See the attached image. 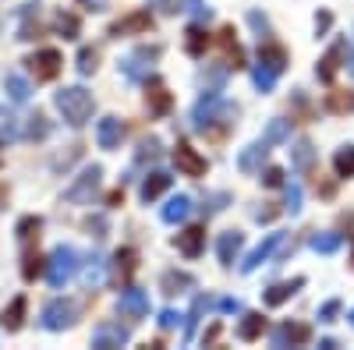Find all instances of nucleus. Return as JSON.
I'll list each match as a JSON object with an SVG mask.
<instances>
[{
	"mask_svg": "<svg viewBox=\"0 0 354 350\" xmlns=\"http://www.w3.org/2000/svg\"><path fill=\"white\" fill-rule=\"evenodd\" d=\"M234 121H238V106L227 103L220 93H205V96L195 103V110H192V128H195L198 135L223 138Z\"/></svg>",
	"mask_w": 354,
	"mask_h": 350,
	"instance_id": "1",
	"label": "nucleus"
},
{
	"mask_svg": "<svg viewBox=\"0 0 354 350\" xmlns=\"http://www.w3.org/2000/svg\"><path fill=\"white\" fill-rule=\"evenodd\" d=\"M53 106L61 110V117H64L71 128H82L88 117H93L96 99H93V93H88V89H82V85H68V89H61V93L53 96Z\"/></svg>",
	"mask_w": 354,
	"mask_h": 350,
	"instance_id": "2",
	"label": "nucleus"
},
{
	"mask_svg": "<svg viewBox=\"0 0 354 350\" xmlns=\"http://www.w3.org/2000/svg\"><path fill=\"white\" fill-rule=\"evenodd\" d=\"M78 266H82V258H78L75 248H64V244L53 248L50 258H46V280H50V286L61 290L64 283H71L75 273H78Z\"/></svg>",
	"mask_w": 354,
	"mask_h": 350,
	"instance_id": "3",
	"label": "nucleus"
},
{
	"mask_svg": "<svg viewBox=\"0 0 354 350\" xmlns=\"http://www.w3.org/2000/svg\"><path fill=\"white\" fill-rule=\"evenodd\" d=\"M160 46H138V50H131L124 61H121V75L128 78V81H149L153 78V64L160 61Z\"/></svg>",
	"mask_w": 354,
	"mask_h": 350,
	"instance_id": "4",
	"label": "nucleus"
},
{
	"mask_svg": "<svg viewBox=\"0 0 354 350\" xmlns=\"http://www.w3.org/2000/svg\"><path fill=\"white\" fill-rule=\"evenodd\" d=\"M39 322H43L46 333H64V329H71V326L78 322V304H75L71 298H53V301L43 308Z\"/></svg>",
	"mask_w": 354,
	"mask_h": 350,
	"instance_id": "5",
	"label": "nucleus"
},
{
	"mask_svg": "<svg viewBox=\"0 0 354 350\" xmlns=\"http://www.w3.org/2000/svg\"><path fill=\"white\" fill-rule=\"evenodd\" d=\"M100 181H103V166H100V163L85 166L78 177H75V184L64 191V202H71V206H88V202H93V195L100 191Z\"/></svg>",
	"mask_w": 354,
	"mask_h": 350,
	"instance_id": "6",
	"label": "nucleus"
},
{
	"mask_svg": "<svg viewBox=\"0 0 354 350\" xmlns=\"http://www.w3.org/2000/svg\"><path fill=\"white\" fill-rule=\"evenodd\" d=\"M287 248V233L283 230H277V233H266V241L259 244V248H252L248 251V258L241 262V273H255L262 262H270L277 251H283Z\"/></svg>",
	"mask_w": 354,
	"mask_h": 350,
	"instance_id": "7",
	"label": "nucleus"
},
{
	"mask_svg": "<svg viewBox=\"0 0 354 350\" xmlns=\"http://www.w3.org/2000/svg\"><path fill=\"white\" fill-rule=\"evenodd\" d=\"M25 64H28V71L36 75V81H53L57 75H61V68H64V61H61L57 50H39V53L28 57Z\"/></svg>",
	"mask_w": 354,
	"mask_h": 350,
	"instance_id": "8",
	"label": "nucleus"
},
{
	"mask_svg": "<svg viewBox=\"0 0 354 350\" xmlns=\"http://www.w3.org/2000/svg\"><path fill=\"white\" fill-rule=\"evenodd\" d=\"M117 311H121L124 318H131V322H138V318L149 315V294L138 286H124L121 298H117Z\"/></svg>",
	"mask_w": 354,
	"mask_h": 350,
	"instance_id": "9",
	"label": "nucleus"
},
{
	"mask_svg": "<svg viewBox=\"0 0 354 350\" xmlns=\"http://www.w3.org/2000/svg\"><path fill=\"white\" fill-rule=\"evenodd\" d=\"M153 14L149 11H131V14H124L121 21H113L110 25V36L113 39H121V36H145V32H153Z\"/></svg>",
	"mask_w": 354,
	"mask_h": 350,
	"instance_id": "10",
	"label": "nucleus"
},
{
	"mask_svg": "<svg viewBox=\"0 0 354 350\" xmlns=\"http://www.w3.org/2000/svg\"><path fill=\"white\" fill-rule=\"evenodd\" d=\"M174 163H177V170H181L185 177H202V173L209 170L205 156H198V149H192L188 142H177L174 145Z\"/></svg>",
	"mask_w": 354,
	"mask_h": 350,
	"instance_id": "11",
	"label": "nucleus"
},
{
	"mask_svg": "<svg viewBox=\"0 0 354 350\" xmlns=\"http://www.w3.org/2000/svg\"><path fill=\"white\" fill-rule=\"evenodd\" d=\"M131 340V329L121 322H100L93 333V347L96 350H113V347H124Z\"/></svg>",
	"mask_w": 354,
	"mask_h": 350,
	"instance_id": "12",
	"label": "nucleus"
},
{
	"mask_svg": "<svg viewBox=\"0 0 354 350\" xmlns=\"http://www.w3.org/2000/svg\"><path fill=\"white\" fill-rule=\"evenodd\" d=\"M124 121L121 117H103V121L96 124V142H100V149L113 153V149H121V142H124Z\"/></svg>",
	"mask_w": 354,
	"mask_h": 350,
	"instance_id": "13",
	"label": "nucleus"
},
{
	"mask_svg": "<svg viewBox=\"0 0 354 350\" xmlns=\"http://www.w3.org/2000/svg\"><path fill=\"white\" fill-rule=\"evenodd\" d=\"M174 244H177V251H181L185 258H198L205 251V226H185L174 237Z\"/></svg>",
	"mask_w": 354,
	"mask_h": 350,
	"instance_id": "14",
	"label": "nucleus"
},
{
	"mask_svg": "<svg viewBox=\"0 0 354 350\" xmlns=\"http://www.w3.org/2000/svg\"><path fill=\"white\" fill-rule=\"evenodd\" d=\"M241 248H245V233H241V230H227V233H220V241H216L220 266H227V269H230L234 262H238Z\"/></svg>",
	"mask_w": 354,
	"mask_h": 350,
	"instance_id": "15",
	"label": "nucleus"
},
{
	"mask_svg": "<svg viewBox=\"0 0 354 350\" xmlns=\"http://www.w3.org/2000/svg\"><path fill=\"white\" fill-rule=\"evenodd\" d=\"M312 340V329L308 326H298V322H283L273 329V347H301Z\"/></svg>",
	"mask_w": 354,
	"mask_h": 350,
	"instance_id": "16",
	"label": "nucleus"
},
{
	"mask_svg": "<svg viewBox=\"0 0 354 350\" xmlns=\"http://www.w3.org/2000/svg\"><path fill=\"white\" fill-rule=\"evenodd\" d=\"M270 149L273 145L266 142V138H259V142H252L248 149H241V156H238V170L241 173H255L262 163H266V156H270Z\"/></svg>",
	"mask_w": 354,
	"mask_h": 350,
	"instance_id": "17",
	"label": "nucleus"
},
{
	"mask_svg": "<svg viewBox=\"0 0 354 350\" xmlns=\"http://www.w3.org/2000/svg\"><path fill=\"white\" fill-rule=\"evenodd\" d=\"M301 286H305V276H294V280H287V283H273V286L262 294V301L270 304V308H280V304H287L294 294H298Z\"/></svg>",
	"mask_w": 354,
	"mask_h": 350,
	"instance_id": "18",
	"label": "nucleus"
},
{
	"mask_svg": "<svg viewBox=\"0 0 354 350\" xmlns=\"http://www.w3.org/2000/svg\"><path fill=\"white\" fill-rule=\"evenodd\" d=\"M344 50H347V43H333L330 50H326V57L315 64V78L319 81H326V85H333V78H337V71H340V57H344Z\"/></svg>",
	"mask_w": 354,
	"mask_h": 350,
	"instance_id": "19",
	"label": "nucleus"
},
{
	"mask_svg": "<svg viewBox=\"0 0 354 350\" xmlns=\"http://www.w3.org/2000/svg\"><path fill=\"white\" fill-rule=\"evenodd\" d=\"M145 103H149V113H156V117H163V113H170V93H167V85L160 81V78H149L145 81Z\"/></svg>",
	"mask_w": 354,
	"mask_h": 350,
	"instance_id": "20",
	"label": "nucleus"
},
{
	"mask_svg": "<svg viewBox=\"0 0 354 350\" xmlns=\"http://www.w3.org/2000/svg\"><path fill=\"white\" fill-rule=\"evenodd\" d=\"M174 184V177H170V173L167 170H153L149 173V177H145L142 181V188H138V195H142V202H156L167 188Z\"/></svg>",
	"mask_w": 354,
	"mask_h": 350,
	"instance_id": "21",
	"label": "nucleus"
},
{
	"mask_svg": "<svg viewBox=\"0 0 354 350\" xmlns=\"http://www.w3.org/2000/svg\"><path fill=\"white\" fill-rule=\"evenodd\" d=\"M259 64H266V68H270V71H283L287 68V50L280 46V43H270V39H266L262 46H259Z\"/></svg>",
	"mask_w": 354,
	"mask_h": 350,
	"instance_id": "22",
	"label": "nucleus"
},
{
	"mask_svg": "<svg viewBox=\"0 0 354 350\" xmlns=\"http://www.w3.org/2000/svg\"><path fill=\"white\" fill-rule=\"evenodd\" d=\"M160 216H163V223H170V226H174V223H185V220L192 216V198H188V195H174L167 206H163Z\"/></svg>",
	"mask_w": 354,
	"mask_h": 350,
	"instance_id": "23",
	"label": "nucleus"
},
{
	"mask_svg": "<svg viewBox=\"0 0 354 350\" xmlns=\"http://www.w3.org/2000/svg\"><path fill=\"white\" fill-rule=\"evenodd\" d=\"M195 286V280L188 276V273H177V269H167L163 276H160V290L167 298H174V294H185V290H192Z\"/></svg>",
	"mask_w": 354,
	"mask_h": 350,
	"instance_id": "24",
	"label": "nucleus"
},
{
	"mask_svg": "<svg viewBox=\"0 0 354 350\" xmlns=\"http://www.w3.org/2000/svg\"><path fill=\"white\" fill-rule=\"evenodd\" d=\"M290 163H294V170H301V173H308V170L315 166V145H312L308 138H301V142H294V149H290Z\"/></svg>",
	"mask_w": 354,
	"mask_h": 350,
	"instance_id": "25",
	"label": "nucleus"
},
{
	"mask_svg": "<svg viewBox=\"0 0 354 350\" xmlns=\"http://www.w3.org/2000/svg\"><path fill=\"white\" fill-rule=\"evenodd\" d=\"M25 308H28V301H25V298H15V301L4 308V315H0V326H4L8 333H18L21 322H25Z\"/></svg>",
	"mask_w": 354,
	"mask_h": 350,
	"instance_id": "26",
	"label": "nucleus"
},
{
	"mask_svg": "<svg viewBox=\"0 0 354 350\" xmlns=\"http://www.w3.org/2000/svg\"><path fill=\"white\" fill-rule=\"evenodd\" d=\"M262 329H266V318H262L259 311H245V315H241V326H238V340L252 343V340L262 336Z\"/></svg>",
	"mask_w": 354,
	"mask_h": 350,
	"instance_id": "27",
	"label": "nucleus"
},
{
	"mask_svg": "<svg viewBox=\"0 0 354 350\" xmlns=\"http://www.w3.org/2000/svg\"><path fill=\"white\" fill-rule=\"evenodd\" d=\"M308 248L312 251H319V255H337L340 248H344V237H340V233H312V237H308Z\"/></svg>",
	"mask_w": 354,
	"mask_h": 350,
	"instance_id": "28",
	"label": "nucleus"
},
{
	"mask_svg": "<svg viewBox=\"0 0 354 350\" xmlns=\"http://www.w3.org/2000/svg\"><path fill=\"white\" fill-rule=\"evenodd\" d=\"M39 36V8H32V4H25L21 8V25H18V39H36Z\"/></svg>",
	"mask_w": 354,
	"mask_h": 350,
	"instance_id": "29",
	"label": "nucleus"
},
{
	"mask_svg": "<svg viewBox=\"0 0 354 350\" xmlns=\"http://www.w3.org/2000/svg\"><path fill=\"white\" fill-rule=\"evenodd\" d=\"M205 46H209V32H205L202 25H188V32H185V50H188V57H202Z\"/></svg>",
	"mask_w": 354,
	"mask_h": 350,
	"instance_id": "30",
	"label": "nucleus"
},
{
	"mask_svg": "<svg viewBox=\"0 0 354 350\" xmlns=\"http://www.w3.org/2000/svg\"><path fill=\"white\" fill-rule=\"evenodd\" d=\"M4 93L11 103H28V96H32V85H28L21 75H8L4 78Z\"/></svg>",
	"mask_w": 354,
	"mask_h": 350,
	"instance_id": "31",
	"label": "nucleus"
},
{
	"mask_svg": "<svg viewBox=\"0 0 354 350\" xmlns=\"http://www.w3.org/2000/svg\"><path fill=\"white\" fill-rule=\"evenodd\" d=\"M103 276H106V258H103V255H88V258H85V273H82L85 286H100Z\"/></svg>",
	"mask_w": 354,
	"mask_h": 350,
	"instance_id": "32",
	"label": "nucleus"
},
{
	"mask_svg": "<svg viewBox=\"0 0 354 350\" xmlns=\"http://www.w3.org/2000/svg\"><path fill=\"white\" fill-rule=\"evenodd\" d=\"M46 135H50L46 117H43V113H28V117H25V128H21V138L36 142V138H46Z\"/></svg>",
	"mask_w": 354,
	"mask_h": 350,
	"instance_id": "33",
	"label": "nucleus"
},
{
	"mask_svg": "<svg viewBox=\"0 0 354 350\" xmlns=\"http://www.w3.org/2000/svg\"><path fill=\"white\" fill-rule=\"evenodd\" d=\"M205 308H209V298H205V294H198V298L192 301V311H188V322H185V340H192V336H195V329H198V322H202V315H205Z\"/></svg>",
	"mask_w": 354,
	"mask_h": 350,
	"instance_id": "34",
	"label": "nucleus"
},
{
	"mask_svg": "<svg viewBox=\"0 0 354 350\" xmlns=\"http://www.w3.org/2000/svg\"><path fill=\"white\" fill-rule=\"evenodd\" d=\"M135 251L131 248H121V251H117L113 255V273H117V280H128L131 273H135Z\"/></svg>",
	"mask_w": 354,
	"mask_h": 350,
	"instance_id": "35",
	"label": "nucleus"
},
{
	"mask_svg": "<svg viewBox=\"0 0 354 350\" xmlns=\"http://www.w3.org/2000/svg\"><path fill=\"white\" fill-rule=\"evenodd\" d=\"M333 170H337V177H354V145H344V149H337Z\"/></svg>",
	"mask_w": 354,
	"mask_h": 350,
	"instance_id": "36",
	"label": "nucleus"
},
{
	"mask_svg": "<svg viewBox=\"0 0 354 350\" xmlns=\"http://www.w3.org/2000/svg\"><path fill=\"white\" fill-rule=\"evenodd\" d=\"M39 230H43V220H39V216H21L18 226H15L18 241H32V237H39Z\"/></svg>",
	"mask_w": 354,
	"mask_h": 350,
	"instance_id": "37",
	"label": "nucleus"
},
{
	"mask_svg": "<svg viewBox=\"0 0 354 350\" xmlns=\"http://www.w3.org/2000/svg\"><path fill=\"white\" fill-rule=\"evenodd\" d=\"M277 71H270L266 64H255V71H252V81H255V89L259 93H273V85H277Z\"/></svg>",
	"mask_w": 354,
	"mask_h": 350,
	"instance_id": "38",
	"label": "nucleus"
},
{
	"mask_svg": "<svg viewBox=\"0 0 354 350\" xmlns=\"http://www.w3.org/2000/svg\"><path fill=\"white\" fill-rule=\"evenodd\" d=\"M270 145H280V142H287L290 138V121H283V117H277V121H270V128H266V135H262Z\"/></svg>",
	"mask_w": 354,
	"mask_h": 350,
	"instance_id": "39",
	"label": "nucleus"
},
{
	"mask_svg": "<svg viewBox=\"0 0 354 350\" xmlns=\"http://www.w3.org/2000/svg\"><path fill=\"white\" fill-rule=\"evenodd\" d=\"M53 28H57V32H61L64 39H78V18L68 14V11H61V14L53 18Z\"/></svg>",
	"mask_w": 354,
	"mask_h": 350,
	"instance_id": "40",
	"label": "nucleus"
},
{
	"mask_svg": "<svg viewBox=\"0 0 354 350\" xmlns=\"http://www.w3.org/2000/svg\"><path fill=\"white\" fill-rule=\"evenodd\" d=\"M220 46L234 57V68H245V53H241L238 43H234V28H223V32H220Z\"/></svg>",
	"mask_w": 354,
	"mask_h": 350,
	"instance_id": "41",
	"label": "nucleus"
},
{
	"mask_svg": "<svg viewBox=\"0 0 354 350\" xmlns=\"http://www.w3.org/2000/svg\"><path fill=\"white\" fill-rule=\"evenodd\" d=\"M326 106L333 113H354V93H330L326 96Z\"/></svg>",
	"mask_w": 354,
	"mask_h": 350,
	"instance_id": "42",
	"label": "nucleus"
},
{
	"mask_svg": "<svg viewBox=\"0 0 354 350\" xmlns=\"http://www.w3.org/2000/svg\"><path fill=\"white\" fill-rule=\"evenodd\" d=\"M96 61H100V53H96L93 46H82V50H78V75H85V78H88V75H93V71L100 68Z\"/></svg>",
	"mask_w": 354,
	"mask_h": 350,
	"instance_id": "43",
	"label": "nucleus"
},
{
	"mask_svg": "<svg viewBox=\"0 0 354 350\" xmlns=\"http://www.w3.org/2000/svg\"><path fill=\"white\" fill-rule=\"evenodd\" d=\"M227 206H230V195H227V191H216V195H209V198L202 202V213H205V216H216V213H223Z\"/></svg>",
	"mask_w": 354,
	"mask_h": 350,
	"instance_id": "44",
	"label": "nucleus"
},
{
	"mask_svg": "<svg viewBox=\"0 0 354 350\" xmlns=\"http://www.w3.org/2000/svg\"><path fill=\"white\" fill-rule=\"evenodd\" d=\"M0 138H8V142H15V138H21V128H18V121L15 117L0 106Z\"/></svg>",
	"mask_w": 354,
	"mask_h": 350,
	"instance_id": "45",
	"label": "nucleus"
},
{
	"mask_svg": "<svg viewBox=\"0 0 354 350\" xmlns=\"http://www.w3.org/2000/svg\"><path fill=\"white\" fill-rule=\"evenodd\" d=\"M145 159H149V163L160 159V142H156V138H149V142L138 145V163H145Z\"/></svg>",
	"mask_w": 354,
	"mask_h": 350,
	"instance_id": "46",
	"label": "nucleus"
},
{
	"mask_svg": "<svg viewBox=\"0 0 354 350\" xmlns=\"http://www.w3.org/2000/svg\"><path fill=\"white\" fill-rule=\"evenodd\" d=\"M290 216H298L301 213V188L298 184H287V206H283Z\"/></svg>",
	"mask_w": 354,
	"mask_h": 350,
	"instance_id": "47",
	"label": "nucleus"
},
{
	"mask_svg": "<svg viewBox=\"0 0 354 350\" xmlns=\"http://www.w3.org/2000/svg\"><path fill=\"white\" fill-rule=\"evenodd\" d=\"M248 25L259 32V39H262V36H270V18H266L262 11H248Z\"/></svg>",
	"mask_w": 354,
	"mask_h": 350,
	"instance_id": "48",
	"label": "nucleus"
},
{
	"mask_svg": "<svg viewBox=\"0 0 354 350\" xmlns=\"http://www.w3.org/2000/svg\"><path fill=\"white\" fill-rule=\"evenodd\" d=\"M39 262H43L39 255H25V266H21V276H25V280H36V276H39V269H43Z\"/></svg>",
	"mask_w": 354,
	"mask_h": 350,
	"instance_id": "49",
	"label": "nucleus"
},
{
	"mask_svg": "<svg viewBox=\"0 0 354 350\" xmlns=\"http://www.w3.org/2000/svg\"><path fill=\"white\" fill-rule=\"evenodd\" d=\"M185 11H192L198 21H209V8H205V0H185Z\"/></svg>",
	"mask_w": 354,
	"mask_h": 350,
	"instance_id": "50",
	"label": "nucleus"
},
{
	"mask_svg": "<svg viewBox=\"0 0 354 350\" xmlns=\"http://www.w3.org/2000/svg\"><path fill=\"white\" fill-rule=\"evenodd\" d=\"M337 315H340V301H326L319 308V322H333Z\"/></svg>",
	"mask_w": 354,
	"mask_h": 350,
	"instance_id": "51",
	"label": "nucleus"
},
{
	"mask_svg": "<svg viewBox=\"0 0 354 350\" xmlns=\"http://www.w3.org/2000/svg\"><path fill=\"white\" fill-rule=\"evenodd\" d=\"M330 25H333V14H330V11H319V14H315V32H319V36H326Z\"/></svg>",
	"mask_w": 354,
	"mask_h": 350,
	"instance_id": "52",
	"label": "nucleus"
},
{
	"mask_svg": "<svg viewBox=\"0 0 354 350\" xmlns=\"http://www.w3.org/2000/svg\"><path fill=\"white\" fill-rule=\"evenodd\" d=\"M262 181L270 184V188H280V184H283V170H280V166H270V170L262 173Z\"/></svg>",
	"mask_w": 354,
	"mask_h": 350,
	"instance_id": "53",
	"label": "nucleus"
},
{
	"mask_svg": "<svg viewBox=\"0 0 354 350\" xmlns=\"http://www.w3.org/2000/svg\"><path fill=\"white\" fill-rule=\"evenodd\" d=\"M277 216H280V209H273V206H270V202H266V206H262V209H255V220H259V223H273Z\"/></svg>",
	"mask_w": 354,
	"mask_h": 350,
	"instance_id": "54",
	"label": "nucleus"
},
{
	"mask_svg": "<svg viewBox=\"0 0 354 350\" xmlns=\"http://www.w3.org/2000/svg\"><path fill=\"white\" fill-rule=\"evenodd\" d=\"M153 4L167 14H177V11H185V0H153Z\"/></svg>",
	"mask_w": 354,
	"mask_h": 350,
	"instance_id": "55",
	"label": "nucleus"
},
{
	"mask_svg": "<svg viewBox=\"0 0 354 350\" xmlns=\"http://www.w3.org/2000/svg\"><path fill=\"white\" fill-rule=\"evenodd\" d=\"M177 318H181V315L170 311V308H167V311H160V329H174V326H177Z\"/></svg>",
	"mask_w": 354,
	"mask_h": 350,
	"instance_id": "56",
	"label": "nucleus"
},
{
	"mask_svg": "<svg viewBox=\"0 0 354 350\" xmlns=\"http://www.w3.org/2000/svg\"><path fill=\"white\" fill-rule=\"evenodd\" d=\"M220 311H241V301L238 298H223L220 301Z\"/></svg>",
	"mask_w": 354,
	"mask_h": 350,
	"instance_id": "57",
	"label": "nucleus"
},
{
	"mask_svg": "<svg viewBox=\"0 0 354 350\" xmlns=\"http://www.w3.org/2000/svg\"><path fill=\"white\" fill-rule=\"evenodd\" d=\"M106 4L110 0H82V8H88V11H106Z\"/></svg>",
	"mask_w": 354,
	"mask_h": 350,
	"instance_id": "58",
	"label": "nucleus"
},
{
	"mask_svg": "<svg viewBox=\"0 0 354 350\" xmlns=\"http://www.w3.org/2000/svg\"><path fill=\"white\" fill-rule=\"evenodd\" d=\"M85 226H88V230H100V237H103V230H106V223H103L100 216H96V220H88Z\"/></svg>",
	"mask_w": 354,
	"mask_h": 350,
	"instance_id": "59",
	"label": "nucleus"
},
{
	"mask_svg": "<svg viewBox=\"0 0 354 350\" xmlns=\"http://www.w3.org/2000/svg\"><path fill=\"white\" fill-rule=\"evenodd\" d=\"M4 206H8V181H0V213H4Z\"/></svg>",
	"mask_w": 354,
	"mask_h": 350,
	"instance_id": "60",
	"label": "nucleus"
},
{
	"mask_svg": "<svg viewBox=\"0 0 354 350\" xmlns=\"http://www.w3.org/2000/svg\"><path fill=\"white\" fill-rule=\"evenodd\" d=\"M106 202H110V206H121V202H124V191H113Z\"/></svg>",
	"mask_w": 354,
	"mask_h": 350,
	"instance_id": "61",
	"label": "nucleus"
},
{
	"mask_svg": "<svg viewBox=\"0 0 354 350\" xmlns=\"http://www.w3.org/2000/svg\"><path fill=\"white\" fill-rule=\"evenodd\" d=\"M347 68H351V78H354V36H351V61H347Z\"/></svg>",
	"mask_w": 354,
	"mask_h": 350,
	"instance_id": "62",
	"label": "nucleus"
},
{
	"mask_svg": "<svg viewBox=\"0 0 354 350\" xmlns=\"http://www.w3.org/2000/svg\"><path fill=\"white\" fill-rule=\"evenodd\" d=\"M347 318H351V326H354V308H351V315H347Z\"/></svg>",
	"mask_w": 354,
	"mask_h": 350,
	"instance_id": "63",
	"label": "nucleus"
}]
</instances>
